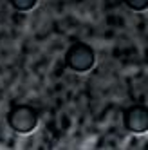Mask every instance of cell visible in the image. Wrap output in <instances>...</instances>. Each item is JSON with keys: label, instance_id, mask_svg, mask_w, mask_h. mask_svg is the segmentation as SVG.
<instances>
[{"label": "cell", "instance_id": "1", "mask_svg": "<svg viewBox=\"0 0 148 150\" xmlns=\"http://www.w3.org/2000/svg\"><path fill=\"white\" fill-rule=\"evenodd\" d=\"M38 110L31 105H15L7 112V125L16 134H31L38 127Z\"/></svg>", "mask_w": 148, "mask_h": 150}, {"label": "cell", "instance_id": "2", "mask_svg": "<svg viewBox=\"0 0 148 150\" xmlns=\"http://www.w3.org/2000/svg\"><path fill=\"white\" fill-rule=\"evenodd\" d=\"M96 63V52L85 42L72 44L65 52V65L74 72H87Z\"/></svg>", "mask_w": 148, "mask_h": 150}, {"label": "cell", "instance_id": "3", "mask_svg": "<svg viewBox=\"0 0 148 150\" xmlns=\"http://www.w3.org/2000/svg\"><path fill=\"white\" fill-rule=\"evenodd\" d=\"M123 127L132 134L148 132V107L132 105L123 112Z\"/></svg>", "mask_w": 148, "mask_h": 150}, {"label": "cell", "instance_id": "4", "mask_svg": "<svg viewBox=\"0 0 148 150\" xmlns=\"http://www.w3.org/2000/svg\"><path fill=\"white\" fill-rule=\"evenodd\" d=\"M7 2L11 4L16 11H31V9L36 6L38 0H7Z\"/></svg>", "mask_w": 148, "mask_h": 150}, {"label": "cell", "instance_id": "5", "mask_svg": "<svg viewBox=\"0 0 148 150\" xmlns=\"http://www.w3.org/2000/svg\"><path fill=\"white\" fill-rule=\"evenodd\" d=\"M125 6L132 9V11H137V13H141V11H146L148 9V0H123Z\"/></svg>", "mask_w": 148, "mask_h": 150}]
</instances>
